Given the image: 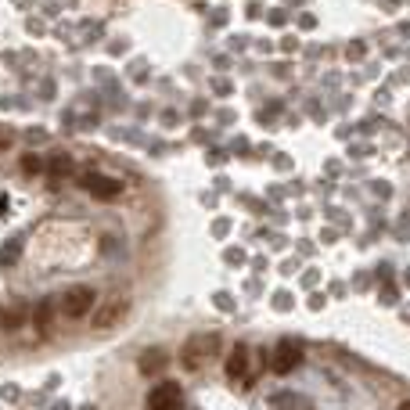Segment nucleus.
<instances>
[{
	"label": "nucleus",
	"instance_id": "nucleus-1",
	"mask_svg": "<svg viewBox=\"0 0 410 410\" xmlns=\"http://www.w3.org/2000/svg\"><path fill=\"white\" fill-rule=\"evenodd\" d=\"M62 306H65V313H69L72 320L87 317V313L94 310V288H87V284H76V288H69V292H65Z\"/></svg>",
	"mask_w": 410,
	"mask_h": 410
},
{
	"label": "nucleus",
	"instance_id": "nucleus-2",
	"mask_svg": "<svg viewBox=\"0 0 410 410\" xmlns=\"http://www.w3.org/2000/svg\"><path fill=\"white\" fill-rule=\"evenodd\" d=\"M216 346H220L216 335H198V339H191V342L184 346V363L191 367V371H198V367L216 353Z\"/></svg>",
	"mask_w": 410,
	"mask_h": 410
},
{
	"label": "nucleus",
	"instance_id": "nucleus-3",
	"mask_svg": "<svg viewBox=\"0 0 410 410\" xmlns=\"http://www.w3.org/2000/svg\"><path fill=\"white\" fill-rule=\"evenodd\" d=\"M303 363V346L295 339H281V346L274 349V371L277 375H288Z\"/></svg>",
	"mask_w": 410,
	"mask_h": 410
},
{
	"label": "nucleus",
	"instance_id": "nucleus-4",
	"mask_svg": "<svg viewBox=\"0 0 410 410\" xmlns=\"http://www.w3.org/2000/svg\"><path fill=\"white\" fill-rule=\"evenodd\" d=\"M180 403L184 399H180V385L177 382H162L148 396V410H180Z\"/></svg>",
	"mask_w": 410,
	"mask_h": 410
},
{
	"label": "nucleus",
	"instance_id": "nucleus-5",
	"mask_svg": "<svg viewBox=\"0 0 410 410\" xmlns=\"http://www.w3.org/2000/svg\"><path fill=\"white\" fill-rule=\"evenodd\" d=\"M83 187H87L94 198H101V201H112V198L122 194V184L112 180V177H101V173H87V177H83Z\"/></svg>",
	"mask_w": 410,
	"mask_h": 410
},
{
	"label": "nucleus",
	"instance_id": "nucleus-6",
	"mask_svg": "<svg viewBox=\"0 0 410 410\" xmlns=\"http://www.w3.org/2000/svg\"><path fill=\"white\" fill-rule=\"evenodd\" d=\"M122 313H127V303H122V299H108L105 310L94 317V327H98V332H108V327H115L122 320Z\"/></svg>",
	"mask_w": 410,
	"mask_h": 410
},
{
	"label": "nucleus",
	"instance_id": "nucleus-7",
	"mask_svg": "<svg viewBox=\"0 0 410 410\" xmlns=\"http://www.w3.org/2000/svg\"><path fill=\"white\" fill-rule=\"evenodd\" d=\"M245 367H249V349H245V346H234V353H230V360H227V375H230V378H241Z\"/></svg>",
	"mask_w": 410,
	"mask_h": 410
},
{
	"label": "nucleus",
	"instance_id": "nucleus-8",
	"mask_svg": "<svg viewBox=\"0 0 410 410\" xmlns=\"http://www.w3.org/2000/svg\"><path fill=\"white\" fill-rule=\"evenodd\" d=\"M158 367H166V349H148V353H141V371L144 375H155Z\"/></svg>",
	"mask_w": 410,
	"mask_h": 410
},
{
	"label": "nucleus",
	"instance_id": "nucleus-9",
	"mask_svg": "<svg viewBox=\"0 0 410 410\" xmlns=\"http://www.w3.org/2000/svg\"><path fill=\"white\" fill-rule=\"evenodd\" d=\"M22 320H25V313H22L18 306L0 310V327H4V332H15V327H22Z\"/></svg>",
	"mask_w": 410,
	"mask_h": 410
},
{
	"label": "nucleus",
	"instance_id": "nucleus-10",
	"mask_svg": "<svg viewBox=\"0 0 410 410\" xmlns=\"http://www.w3.org/2000/svg\"><path fill=\"white\" fill-rule=\"evenodd\" d=\"M51 317H54V303L44 299V303L36 306V332H47V327H51Z\"/></svg>",
	"mask_w": 410,
	"mask_h": 410
},
{
	"label": "nucleus",
	"instance_id": "nucleus-11",
	"mask_svg": "<svg viewBox=\"0 0 410 410\" xmlns=\"http://www.w3.org/2000/svg\"><path fill=\"white\" fill-rule=\"evenodd\" d=\"M22 170H25V173H40V158H36V155H25V158H22Z\"/></svg>",
	"mask_w": 410,
	"mask_h": 410
},
{
	"label": "nucleus",
	"instance_id": "nucleus-12",
	"mask_svg": "<svg viewBox=\"0 0 410 410\" xmlns=\"http://www.w3.org/2000/svg\"><path fill=\"white\" fill-rule=\"evenodd\" d=\"M69 166H72V162H69V158H65V155H58V158H54V166H51V170H54V173H58V177H62V173H65V170H69Z\"/></svg>",
	"mask_w": 410,
	"mask_h": 410
},
{
	"label": "nucleus",
	"instance_id": "nucleus-13",
	"mask_svg": "<svg viewBox=\"0 0 410 410\" xmlns=\"http://www.w3.org/2000/svg\"><path fill=\"white\" fill-rule=\"evenodd\" d=\"M4 148H8V141H4V137H0V151H4Z\"/></svg>",
	"mask_w": 410,
	"mask_h": 410
},
{
	"label": "nucleus",
	"instance_id": "nucleus-14",
	"mask_svg": "<svg viewBox=\"0 0 410 410\" xmlns=\"http://www.w3.org/2000/svg\"><path fill=\"white\" fill-rule=\"evenodd\" d=\"M399 410H410V403H403V406H399Z\"/></svg>",
	"mask_w": 410,
	"mask_h": 410
}]
</instances>
